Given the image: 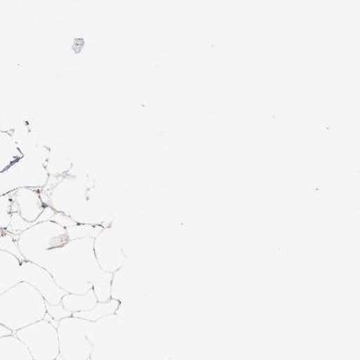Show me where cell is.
<instances>
[{
    "instance_id": "obj_36",
    "label": "cell",
    "mask_w": 360,
    "mask_h": 360,
    "mask_svg": "<svg viewBox=\"0 0 360 360\" xmlns=\"http://www.w3.org/2000/svg\"><path fill=\"white\" fill-rule=\"evenodd\" d=\"M315 130H307V138L312 139L315 136Z\"/></svg>"
},
{
    "instance_id": "obj_25",
    "label": "cell",
    "mask_w": 360,
    "mask_h": 360,
    "mask_svg": "<svg viewBox=\"0 0 360 360\" xmlns=\"http://www.w3.org/2000/svg\"><path fill=\"white\" fill-rule=\"evenodd\" d=\"M309 46H306V44H303V46H300L299 52L302 54L309 53Z\"/></svg>"
},
{
    "instance_id": "obj_17",
    "label": "cell",
    "mask_w": 360,
    "mask_h": 360,
    "mask_svg": "<svg viewBox=\"0 0 360 360\" xmlns=\"http://www.w3.org/2000/svg\"><path fill=\"white\" fill-rule=\"evenodd\" d=\"M46 314L57 322L61 321V320L65 319V318L72 316V312L68 311L67 309H65L64 307L62 306V304H56V306L46 304Z\"/></svg>"
},
{
    "instance_id": "obj_10",
    "label": "cell",
    "mask_w": 360,
    "mask_h": 360,
    "mask_svg": "<svg viewBox=\"0 0 360 360\" xmlns=\"http://www.w3.org/2000/svg\"><path fill=\"white\" fill-rule=\"evenodd\" d=\"M0 360H34L25 344L15 335L0 338Z\"/></svg>"
},
{
    "instance_id": "obj_37",
    "label": "cell",
    "mask_w": 360,
    "mask_h": 360,
    "mask_svg": "<svg viewBox=\"0 0 360 360\" xmlns=\"http://www.w3.org/2000/svg\"><path fill=\"white\" fill-rule=\"evenodd\" d=\"M207 167H209V168H215V167H217V162H215V161H209V162H207Z\"/></svg>"
},
{
    "instance_id": "obj_43",
    "label": "cell",
    "mask_w": 360,
    "mask_h": 360,
    "mask_svg": "<svg viewBox=\"0 0 360 360\" xmlns=\"http://www.w3.org/2000/svg\"><path fill=\"white\" fill-rule=\"evenodd\" d=\"M2 235V232H1V230H0V236Z\"/></svg>"
},
{
    "instance_id": "obj_32",
    "label": "cell",
    "mask_w": 360,
    "mask_h": 360,
    "mask_svg": "<svg viewBox=\"0 0 360 360\" xmlns=\"http://www.w3.org/2000/svg\"><path fill=\"white\" fill-rule=\"evenodd\" d=\"M210 109H211V107H203L201 110H200V114L201 115H207V112L210 111Z\"/></svg>"
},
{
    "instance_id": "obj_6",
    "label": "cell",
    "mask_w": 360,
    "mask_h": 360,
    "mask_svg": "<svg viewBox=\"0 0 360 360\" xmlns=\"http://www.w3.org/2000/svg\"><path fill=\"white\" fill-rule=\"evenodd\" d=\"M94 251L99 267L110 274L118 271L127 261L120 238L112 228H104L94 238Z\"/></svg>"
},
{
    "instance_id": "obj_24",
    "label": "cell",
    "mask_w": 360,
    "mask_h": 360,
    "mask_svg": "<svg viewBox=\"0 0 360 360\" xmlns=\"http://www.w3.org/2000/svg\"><path fill=\"white\" fill-rule=\"evenodd\" d=\"M231 53L238 54L240 52V46H238V44H232L230 47Z\"/></svg>"
},
{
    "instance_id": "obj_11",
    "label": "cell",
    "mask_w": 360,
    "mask_h": 360,
    "mask_svg": "<svg viewBox=\"0 0 360 360\" xmlns=\"http://www.w3.org/2000/svg\"><path fill=\"white\" fill-rule=\"evenodd\" d=\"M98 301L94 289L89 292L79 295V294L67 293L63 297L61 304L68 311L75 314V312L86 311L94 309Z\"/></svg>"
},
{
    "instance_id": "obj_33",
    "label": "cell",
    "mask_w": 360,
    "mask_h": 360,
    "mask_svg": "<svg viewBox=\"0 0 360 360\" xmlns=\"http://www.w3.org/2000/svg\"><path fill=\"white\" fill-rule=\"evenodd\" d=\"M207 122L210 123V124H214V123L217 122V117H207Z\"/></svg>"
},
{
    "instance_id": "obj_23",
    "label": "cell",
    "mask_w": 360,
    "mask_h": 360,
    "mask_svg": "<svg viewBox=\"0 0 360 360\" xmlns=\"http://www.w3.org/2000/svg\"><path fill=\"white\" fill-rule=\"evenodd\" d=\"M246 28L249 32H254L256 30V23L254 22H248L246 23Z\"/></svg>"
},
{
    "instance_id": "obj_20",
    "label": "cell",
    "mask_w": 360,
    "mask_h": 360,
    "mask_svg": "<svg viewBox=\"0 0 360 360\" xmlns=\"http://www.w3.org/2000/svg\"><path fill=\"white\" fill-rule=\"evenodd\" d=\"M240 153L238 151H233L232 154H231V160L233 162H240Z\"/></svg>"
},
{
    "instance_id": "obj_31",
    "label": "cell",
    "mask_w": 360,
    "mask_h": 360,
    "mask_svg": "<svg viewBox=\"0 0 360 360\" xmlns=\"http://www.w3.org/2000/svg\"><path fill=\"white\" fill-rule=\"evenodd\" d=\"M299 160H301V161L304 162L309 161V156L306 153H301L299 155Z\"/></svg>"
},
{
    "instance_id": "obj_8",
    "label": "cell",
    "mask_w": 360,
    "mask_h": 360,
    "mask_svg": "<svg viewBox=\"0 0 360 360\" xmlns=\"http://www.w3.org/2000/svg\"><path fill=\"white\" fill-rule=\"evenodd\" d=\"M15 212L30 223L35 222L46 209L39 194L28 188L20 189L15 193Z\"/></svg>"
},
{
    "instance_id": "obj_3",
    "label": "cell",
    "mask_w": 360,
    "mask_h": 360,
    "mask_svg": "<svg viewBox=\"0 0 360 360\" xmlns=\"http://www.w3.org/2000/svg\"><path fill=\"white\" fill-rule=\"evenodd\" d=\"M94 322L80 318L62 319L57 327L59 356L57 360H89L94 352Z\"/></svg>"
},
{
    "instance_id": "obj_40",
    "label": "cell",
    "mask_w": 360,
    "mask_h": 360,
    "mask_svg": "<svg viewBox=\"0 0 360 360\" xmlns=\"http://www.w3.org/2000/svg\"><path fill=\"white\" fill-rule=\"evenodd\" d=\"M200 47L199 46H193V53H197V52H199L200 51Z\"/></svg>"
},
{
    "instance_id": "obj_18",
    "label": "cell",
    "mask_w": 360,
    "mask_h": 360,
    "mask_svg": "<svg viewBox=\"0 0 360 360\" xmlns=\"http://www.w3.org/2000/svg\"><path fill=\"white\" fill-rule=\"evenodd\" d=\"M50 221L56 223V224L62 226L65 229L78 224L72 217H68L67 214H63V212H55Z\"/></svg>"
},
{
    "instance_id": "obj_22",
    "label": "cell",
    "mask_w": 360,
    "mask_h": 360,
    "mask_svg": "<svg viewBox=\"0 0 360 360\" xmlns=\"http://www.w3.org/2000/svg\"><path fill=\"white\" fill-rule=\"evenodd\" d=\"M307 83L309 84V85H316L318 83L317 78L312 75L307 76Z\"/></svg>"
},
{
    "instance_id": "obj_39",
    "label": "cell",
    "mask_w": 360,
    "mask_h": 360,
    "mask_svg": "<svg viewBox=\"0 0 360 360\" xmlns=\"http://www.w3.org/2000/svg\"><path fill=\"white\" fill-rule=\"evenodd\" d=\"M185 27L186 29H189V30H191V29H193L194 26L193 25H191V23H186Z\"/></svg>"
},
{
    "instance_id": "obj_9",
    "label": "cell",
    "mask_w": 360,
    "mask_h": 360,
    "mask_svg": "<svg viewBox=\"0 0 360 360\" xmlns=\"http://www.w3.org/2000/svg\"><path fill=\"white\" fill-rule=\"evenodd\" d=\"M20 259L0 251V295L22 282Z\"/></svg>"
},
{
    "instance_id": "obj_35",
    "label": "cell",
    "mask_w": 360,
    "mask_h": 360,
    "mask_svg": "<svg viewBox=\"0 0 360 360\" xmlns=\"http://www.w3.org/2000/svg\"><path fill=\"white\" fill-rule=\"evenodd\" d=\"M193 12L194 15H200L202 14V10L199 7L193 8Z\"/></svg>"
},
{
    "instance_id": "obj_2",
    "label": "cell",
    "mask_w": 360,
    "mask_h": 360,
    "mask_svg": "<svg viewBox=\"0 0 360 360\" xmlns=\"http://www.w3.org/2000/svg\"><path fill=\"white\" fill-rule=\"evenodd\" d=\"M46 303L33 286L25 282L0 295V324L13 333L43 320Z\"/></svg>"
},
{
    "instance_id": "obj_5",
    "label": "cell",
    "mask_w": 360,
    "mask_h": 360,
    "mask_svg": "<svg viewBox=\"0 0 360 360\" xmlns=\"http://www.w3.org/2000/svg\"><path fill=\"white\" fill-rule=\"evenodd\" d=\"M55 321L46 314L43 320L18 330L14 335L28 349L34 360H57L59 356V339Z\"/></svg>"
},
{
    "instance_id": "obj_38",
    "label": "cell",
    "mask_w": 360,
    "mask_h": 360,
    "mask_svg": "<svg viewBox=\"0 0 360 360\" xmlns=\"http://www.w3.org/2000/svg\"><path fill=\"white\" fill-rule=\"evenodd\" d=\"M193 89V91H195V93H198V91H200V89H201V86H200L199 84H194Z\"/></svg>"
},
{
    "instance_id": "obj_29",
    "label": "cell",
    "mask_w": 360,
    "mask_h": 360,
    "mask_svg": "<svg viewBox=\"0 0 360 360\" xmlns=\"http://www.w3.org/2000/svg\"><path fill=\"white\" fill-rule=\"evenodd\" d=\"M298 27H299L300 30L306 31V30H309V25H307V23H306V22H300Z\"/></svg>"
},
{
    "instance_id": "obj_4",
    "label": "cell",
    "mask_w": 360,
    "mask_h": 360,
    "mask_svg": "<svg viewBox=\"0 0 360 360\" xmlns=\"http://www.w3.org/2000/svg\"><path fill=\"white\" fill-rule=\"evenodd\" d=\"M67 230L52 221L39 223L18 236V245L26 262H33L44 252L65 245Z\"/></svg>"
},
{
    "instance_id": "obj_1",
    "label": "cell",
    "mask_w": 360,
    "mask_h": 360,
    "mask_svg": "<svg viewBox=\"0 0 360 360\" xmlns=\"http://www.w3.org/2000/svg\"><path fill=\"white\" fill-rule=\"evenodd\" d=\"M94 238L76 239L65 245L44 252L33 264L47 270L57 285L67 293L86 294L94 289L100 303L110 301L112 274L97 264Z\"/></svg>"
},
{
    "instance_id": "obj_14",
    "label": "cell",
    "mask_w": 360,
    "mask_h": 360,
    "mask_svg": "<svg viewBox=\"0 0 360 360\" xmlns=\"http://www.w3.org/2000/svg\"><path fill=\"white\" fill-rule=\"evenodd\" d=\"M0 251L6 252L20 259V262H25V257L20 253L18 245V236L6 232L0 236Z\"/></svg>"
},
{
    "instance_id": "obj_30",
    "label": "cell",
    "mask_w": 360,
    "mask_h": 360,
    "mask_svg": "<svg viewBox=\"0 0 360 360\" xmlns=\"http://www.w3.org/2000/svg\"><path fill=\"white\" fill-rule=\"evenodd\" d=\"M339 76H340L341 78H345L347 75V70L345 68H340L338 70Z\"/></svg>"
},
{
    "instance_id": "obj_13",
    "label": "cell",
    "mask_w": 360,
    "mask_h": 360,
    "mask_svg": "<svg viewBox=\"0 0 360 360\" xmlns=\"http://www.w3.org/2000/svg\"><path fill=\"white\" fill-rule=\"evenodd\" d=\"M105 227L103 226L93 224H77L72 227L67 228L68 240L76 239L96 238Z\"/></svg>"
},
{
    "instance_id": "obj_27",
    "label": "cell",
    "mask_w": 360,
    "mask_h": 360,
    "mask_svg": "<svg viewBox=\"0 0 360 360\" xmlns=\"http://www.w3.org/2000/svg\"><path fill=\"white\" fill-rule=\"evenodd\" d=\"M275 143L277 144L278 146H286V141L283 138H277L275 139Z\"/></svg>"
},
{
    "instance_id": "obj_42",
    "label": "cell",
    "mask_w": 360,
    "mask_h": 360,
    "mask_svg": "<svg viewBox=\"0 0 360 360\" xmlns=\"http://www.w3.org/2000/svg\"><path fill=\"white\" fill-rule=\"evenodd\" d=\"M277 120V117H276V115H272L271 120Z\"/></svg>"
},
{
    "instance_id": "obj_15",
    "label": "cell",
    "mask_w": 360,
    "mask_h": 360,
    "mask_svg": "<svg viewBox=\"0 0 360 360\" xmlns=\"http://www.w3.org/2000/svg\"><path fill=\"white\" fill-rule=\"evenodd\" d=\"M36 224V221L33 223L27 222L18 212H13L11 221H10L9 226L5 231L12 233V235L18 236Z\"/></svg>"
},
{
    "instance_id": "obj_12",
    "label": "cell",
    "mask_w": 360,
    "mask_h": 360,
    "mask_svg": "<svg viewBox=\"0 0 360 360\" xmlns=\"http://www.w3.org/2000/svg\"><path fill=\"white\" fill-rule=\"evenodd\" d=\"M120 307V302L115 299L103 302V303L98 302L94 309L86 311L75 312V314H72V317L80 318V319L86 320V321L96 322L102 318L115 315Z\"/></svg>"
},
{
    "instance_id": "obj_26",
    "label": "cell",
    "mask_w": 360,
    "mask_h": 360,
    "mask_svg": "<svg viewBox=\"0 0 360 360\" xmlns=\"http://www.w3.org/2000/svg\"><path fill=\"white\" fill-rule=\"evenodd\" d=\"M354 136V132L353 129L348 128L346 130V138L348 139H353Z\"/></svg>"
},
{
    "instance_id": "obj_28",
    "label": "cell",
    "mask_w": 360,
    "mask_h": 360,
    "mask_svg": "<svg viewBox=\"0 0 360 360\" xmlns=\"http://www.w3.org/2000/svg\"><path fill=\"white\" fill-rule=\"evenodd\" d=\"M314 20L315 22H316L323 23L325 22V17L324 15L318 14L316 15H314Z\"/></svg>"
},
{
    "instance_id": "obj_7",
    "label": "cell",
    "mask_w": 360,
    "mask_h": 360,
    "mask_svg": "<svg viewBox=\"0 0 360 360\" xmlns=\"http://www.w3.org/2000/svg\"><path fill=\"white\" fill-rule=\"evenodd\" d=\"M20 271H22V282L33 286L43 296L46 304H53V306L61 304L63 297L67 292L57 285L51 274L44 267L31 262L25 261L20 264Z\"/></svg>"
},
{
    "instance_id": "obj_41",
    "label": "cell",
    "mask_w": 360,
    "mask_h": 360,
    "mask_svg": "<svg viewBox=\"0 0 360 360\" xmlns=\"http://www.w3.org/2000/svg\"><path fill=\"white\" fill-rule=\"evenodd\" d=\"M193 165L194 167H201V164H200V162H193Z\"/></svg>"
},
{
    "instance_id": "obj_16",
    "label": "cell",
    "mask_w": 360,
    "mask_h": 360,
    "mask_svg": "<svg viewBox=\"0 0 360 360\" xmlns=\"http://www.w3.org/2000/svg\"><path fill=\"white\" fill-rule=\"evenodd\" d=\"M11 202L6 197L0 198V230H6L11 221Z\"/></svg>"
},
{
    "instance_id": "obj_19",
    "label": "cell",
    "mask_w": 360,
    "mask_h": 360,
    "mask_svg": "<svg viewBox=\"0 0 360 360\" xmlns=\"http://www.w3.org/2000/svg\"><path fill=\"white\" fill-rule=\"evenodd\" d=\"M12 335H14V333H13L11 330H9V328L5 327V326L0 324V338Z\"/></svg>"
},
{
    "instance_id": "obj_21",
    "label": "cell",
    "mask_w": 360,
    "mask_h": 360,
    "mask_svg": "<svg viewBox=\"0 0 360 360\" xmlns=\"http://www.w3.org/2000/svg\"><path fill=\"white\" fill-rule=\"evenodd\" d=\"M307 11L311 15H318V8L316 6H314V5H311V6H307Z\"/></svg>"
},
{
    "instance_id": "obj_34",
    "label": "cell",
    "mask_w": 360,
    "mask_h": 360,
    "mask_svg": "<svg viewBox=\"0 0 360 360\" xmlns=\"http://www.w3.org/2000/svg\"><path fill=\"white\" fill-rule=\"evenodd\" d=\"M191 72H193V75L194 76H201L202 72L199 70V68H193V70H191Z\"/></svg>"
}]
</instances>
